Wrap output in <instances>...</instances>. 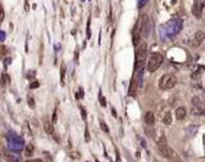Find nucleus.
<instances>
[{
	"label": "nucleus",
	"instance_id": "1",
	"mask_svg": "<svg viewBox=\"0 0 205 162\" xmlns=\"http://www.w3.org/2000/svg\"><path fill=\"white\" fill-rule=\"evenodd\" d=\"M176 84H177V77L172 73H165L159 80V88L161 90H169L172 88H174Z\"/></svg>",
	"mask_w": 205,
	"mask_h": 162
},
{
	"label": "nucleus",
	"instance_id": "2",
	"mask_svg": "<svg viewBox=\"0 0 205 162\" xmlns=\"http://www.w3.org/2000/svg\"><path fill=\"white\" fill-rule=\"evenodd\" d=\"M140 32H141V36L148 39L150 36V32H151V19L148 14H142L141 19H140Z\"/></svg>",
	"mask_w": 205,
	"mask_h": 162
},
{
	"label": "nucleus",
	"instance_id": "3",
	"mask_svg": "<svg viewBox=\"0 0 205 162\" xmlns=\"http://www.w3.org/2000/svg\"><path fill=\"white\" fill-rule=\"evenodd\" d=\"M158 148L160 150V153L164 156V157L167 158H169V160H177L178 157H177V153L174 152L173 149H171L168 147V144H167V140L165 138H161L159 142H158Z\"/></svg>",
	"mask_w": 205,
	"mask_h": 162
},
{
	"label": "nucleus",
	"instance_id": "4",
	"mask_svg": "<svg viewBox=\"0 0 205 162\" xmlns=\"http://www.w3.org/2000/svg\"><path fill=\"white\" fill-rule=\"evenodd\" d=\"M163 63V56L159 53H154L150 56V58L148 59V71L149 72H154L156 71Z\"/></svg>",
	"mask_w": 205,
	"mask_h": 162
},
{
	"label": "nucleus",
	"instance_id": "5",
	"mask_svg": "<svg viewBox=\"0 0 205 162\" xmlns=\"http://www.w3.org/2000/svg\"><path fill=\"white\" fill-rule=\"evenodd\" d=\"M146 49H148V46L145 42H142V44H140L137 46V49H136V66H135V69H137L142 66V63L145 61V56H146Z\"/></svg>",
	"mask_w": 205,
	"mask_h": 162
},
{
	"label": "nucleus",
	"instance_id": "6",
	"mask_svg": "<svg viewBox=\"0 0 205 162\" xmlns=\"http://www.w3.org/2000/svg\"><path fill=\"white\" fill-rule=\"evenodd\" d=\"M203 9H204V0H196L195 4H194V7H192V14L195 15L196 18H200L201 13H203Z\"/></svg>",
	"mask_w": 205,
	"mask_h": 162
},
{
	"label": "nucleus",
	"instance_id": "7",
	"mask_svg": "<svg viewBox=\"0 0 205 162\" xmlns=\"http://www.w3.org/2000/svg\"><path fill=\"white\" fill-rule=\"evenodd\" d=\"M204 40H205V34H204L203 31H197L196 34H195V36H194V42H192V45L199 46Z\"/></svg>",
	"mask_w": 205,
	"mask_h": 162
},
{
	"label": "nucleus",
	"instance_id": "8",
	"mask_svg": "<svg viewBox=\"0 0 205 162\" xmlns=\"http://www.w3.org/2000/svg\"><path fill=\"white\" fill-rule=\"evenodd\" d=\"M144 120H145V123H148L149 126H153L154 123H155V115H154V112H151V111L146 112V113H145Z\"/></svg>",
	"mask_w": 205,
	"mask_h": 162
},
{
	"label": "nucleus",
	"instance_id": "9",
	"mask_svg": "<svg viewBox=\"0 0 205 162\" xmlns=\"http://www.w3.org/2000/svg\"><path fill=\"white\" fill-rule=\"evenodd\" d=\"M137 81L135 80V79H132V81H131V85H129V90H128V94H129V96H136V89H137Z\"/></svg>",
	"mask_w": 205,
	"mask_h": 162
},
{
	"label": "nucleus",
	"instance_id": "10",
	"mask_svg": "<svg viewBox=\"0 0 205 162\" xmlns=\"http://www.w3.org/2000/svg\"><path fill=\"white\" fill-rule=\"evenodd\" d=\"M140 37H141V32L138 31V25H136V27L133 30V45H136V46L138 45Z\"/></svg>",
	"mask_w": 205,
	"mask_h": 162
},
{
	"label": "nucleus",
	"instance_id": "11",
	"mask_svg": "<svg viewBox=\"0 0 205 162\" xmlns=\"http://www.w3.org/2000/svg\"><path fill=\"white\" fill-rule=\"evenodd\" d=\"M186 115H187L186 110L183 107H178L176 110V118H177V120H183V118L186 117Z\"/></svg>",
	"mask_w": 205,
	"mask_h": 162
},
{
	"label": "nucleus",
	"instance_id": "12",
	"mask_svg": "<svg viewBox=\"0 0 205 162\" xmlns=\"http://www.w3.org/2000/svg\"><path fill=\"white\" fill-rule=\"evenodd\" d=\"M161 121H163L164 125H171L172 123V115H171V112H165L163 117H161Z\"/></svg>",
	"mask_w": 205,
	"mask_h": 162
},
{
	"label": "nucleus",
	"instance_id": "13",
	"mask_svg": "<svg viewBox=\"0 0 205 162\" xmlns=\"http://www.w3.org/2000/svg\"><path fill=\"white\" fill-rule=\"evenodd\" d=\"M44 127H45L46 134H49V135H53V134H54V127H53V125H51V123H50L49 121H45Z\"/></svg>",
	"mask_w": 205,
	"mask_h": 162
},
{
	"label": "nucleus",
	"instance_id": "14",
	"mask_svg": "<svg viewBox=\"0 0 205 162\" xmlns=\"http://www.w3.org/2000/svg\"><path fill=\"white\" fill-rule=\"evenodd\" d=\"M2 83H3V86H5L8 83H10V77L8 76L7 73H3V76H2Z\"/></svg>",
	"mask_w": 205,
	"mask_h": 162
},
{
	"label": "nucleus",
	"instance_id": "15",
	"mask_svg": "<svg viewBox=\"0 0 205 162\" xmlns=\"http://www.w3.org/2000/svg\"><path fill=\"white\" fill-rule=\"evenodd\" d=\"M32 152H34V145L28 144V145H27V148H26V156H31Z\"/></svg>",
	"mask_w": 205,
	"mask_h": 162
},
{
	"label": "nucleus",
	"instance_id": "16",
	"mask_svg": "<svg viewBox=\"0 0 205 162\" xmlns=\"http://www.w3.org/2000/svg\"><path fill=\"white\" fill-rule=\"evenodd\" d=\"M100 127H101V129H102V130H104L105 133H109V129H108V126H106V123H105L104 121H102V120L100 121Z\"/></svg>",
	"mask_w": 205,
	"mask_h": 162
},
{
	"label": "nucleus",
	"instance_id": "17",
	"mask_svg": "<svg viewBox=\"0 0 205 162\" xmlns=\"http://www.w3.org/2000/svg\"><path fill=\"white\" fill-rule=\"evenodd\" d=\"M76 98H77V99H81V98H83V89H78L77 94H76Z\"/></svg>",
	"mask_w": 205,
	"mask_h": 162
},
{
	"label": "nucleus",
	"instance_id": "18",
	"mask_svg": "<svg viewBox=\"0 0 205 162\" xmlns=\"http://www.w3.org/2000/svg\"><path fill=\"white\" fill-rule=\"evenodd\" d=\"M85 140L86 142H90V134H89V129H85Z\"/></svg>",
	"mask_w": 205,
	"mask_h": 162
},
{
	"label": "nucleus",
	"instance_id": "19",
	"mask_svg": "<svg viewBox=\"0 0 205 162\" xmlns=\"http://www.w3.org/2000/svg\"><path fill=\"white\" fill-rule=\"evenodd\" d=\"M192 104L194 106H199V104H200V99H199L197 96H194V98H192Z\"/></svg>",
	"mask_w": 205,
	"mask_h": 162
},
{
	"label": "nucleus",
	"instance_id": "20",
	"mask_svg": "<svg viewBox=\"0 0 205 162\" xmlns=\"http://www.w3.org/2000/svg\"><path fill=\"white\" fill-rule=\"evenodd\" d=\"M39 86H40V84L37 83V81H34V83L30 85V88H31V89H36V88H39Z\"/></svg>",
	"mask_w": 205,
	"mask_h": 162
},
{
	"label": "nucleus",
	"instance_id": "21",
	"mask_svg": "<svg viewBox=\"0 0 205 162\" xmlns=\"http://www.w3.org/2000/svg\"><path fill=\"white\" fill-rule=\"evenodd\" d=\"M148 2H149V0H140V3H138V7H140V8L145 7V5L148 4Z\"/></svg>",
	"mask_w": 205,
	"mask_h": 162
},
{
	"label": "nucleus",
	"instance_id": "22",
	"mask_svg": "<svg viewBox=\"0 0 205 162\" xmlns=\"http://www.w3.org/2000/svg\"><path fill=\"white\" fill-rule=\"evenodd\" d=\"M28 106H30L31 108H34V107H35V100L32 99V98H28Z\"/></svg>",
	"mask_w": 205,
	"mask_h": 162
},
{
	"label": "nucleus",
	"instance_id": "23",
	"mask_svg": "<svg viewBox=\"0 0 205 162\" xmlns=\"http://www.w3.org/2000/svg\"><path fill=\"white\" fill-rule=\"evenodd\" d=\"M100 104H101L102 107L106 106V103H105V98H104V96H101V95H100Z\"/></svg>",
	"mask_w": 205,
	"mask_h": 162
},
{
	"label": "nucleus",
	"instance_id": "24",
	"mask_svg": "<svg viewBox=\"0 0 205 162\" xmlns=\"http://www.w3.org/2000/svg\"><path fill=\"white\" fill-rule=\"evenodd\" d=\"M87 37H89V39L91 37V32H90V18H89V22H87Z\"/></svg>",
	"mask_w": 205,
	"mask_h": 162
},
{
	"label": "nucleus",
	"instance_id": "25",
	"mask_svg": "<svg viewBox=\"0 0 205 162\" xmlns=\"http://www.w3.org/2000/svg\"><path fill=\"white\" fill-rule=\"evenodd\" d=\"M81 115H82L83 120H86V111H85V108H81Z\"/></svg>",
	"mask_w": 205,
	"mask_h": 162
},
{
	"label": "nucleus",
	"instance_id": "26",
	"mask_svg": "<svg viewBox=\"0 0 205 162\" xmlns=\"http://www.w3.org/2000/svg\"><path fill=\"white\" fill-rule=\"evenodd\" d=\"M26 162H42L41 158H35V160H27Z\"/></svg>",
	"mask_w": 205,
	"mask_h": 162
},
{
	"label": "nucleus",
	"instance_id": "27",
	"mask_svg": "<svg viewBox=\"0 0 205 162\" xmlns=\"http://www.w3.org/2000/svg\"><path fill=\"white\" fill-rule=\"evenodd\" d=\"M60 77H62V85H64V67L62 69V75H60Z\"/></svg>",
	"mask_w": 205,
	"mask_h": 162
},
{
	"label": "nucleus",
	"instance_id": "28",
	"mask_svg": "<svg viewBox=\"0 0 205 162\" xmlns=\"http://www.w3.org/2000/svg\"><path fill=\"white\" fill-rule=\"evenodd\" d=\"M71 157H73V158H76V160H77V158L80 157V156H78V153H77V152H73V153L71 154Z\"/></svg>",
	"mask_w": 205,
	"mask_h": 162
},
{
	"label": "nucleus",
	"instance_id": "29",
	"mask_svg": "<svg viewBox=\"0 0 205 162\" xmlns=\"http://www.w3.org/2000/svg\"><path fill=\"white\" fill-rule=\"evenodd\" d=\"M5 53H7V48H5L4 45H2V54H3V56H5Z\"/></svg>",
	"mask_w": 205,
	"mask_h": 162
},
{
	"label": "nucleus",
	"instance_id": "30",
	"mask_svg": "<svg viewBox=\"0 0 205 162\" xmlns=\"http://www.w3.org/2000/svg\"><path fill=\"white\" fill-rule=\"evenodd\" d=\"M9 63H12V59H10V58H7V59H5V66H8Z\"/></svg>",
	"mask_w": 205,
	"mask_h": 162
},
{
	"label": "nucleus",
	"instance_id": "31",
	"mask_svg": "<svg viewBox=\"0 0 205 162\" xmlns=\"http://www.w3.org/2000/svg\"><path fill=\"white\" fill-rule=\"evenodd\" d=\"M57 121V111L54 112V116H53V122H55Z\"/></svg>",
	"mask_w": 205,
	"mask_h": 162
},
{
	"label": "nucleus",
	"instance_id": "32",
	"mask_svg": "<svg viewBox=\"0 0 205 162\" xmlns=\"http://www.w3.org/2000/svg\"><path fill=\"white\" fill-rule=\"evenodd\" d=\"M112 113H113V116H114V117H117V113H116V110H114V108H112Z\"/></svg>",
	"mask_w": 205,
	"mask_h": 162
},
{
	"label": "nucleus",
	"instance_id": "33",
	"mask_svg": "<svg viewBox=\"0 0 205 162\" xmlns=\"http://www.w3.org/2000/svg\"><path fill=\"white\" fill-rule=\"evenodd\" d=\"M4 39H5V34H4V32H2V41H4Z\"/></svg>",
	"mask_w": 205,
	"mask_h": 162
},
{
	"label": "nucleus",
	"instance_id": "34",
	"mask_svg": "<svg viewBox=\"0 0 205 162\" xmlns=\"http://www.w3.org/2000/svg\"><path fill=\"white\" fill-rule=\"evenodd\" d=\"M203 115L205 116V104H203Z\"/></svg>",
	"mask_w": 205,
	"mask_h": 162
},
{
	"label": "nucleus",
	"instance_id": "35",
	"mask_svg": "<svg viewBox=\"0 0 205 162\" xmlns=\"http://www.w3.org/2000/svg\"><path fill=\"white\" fill-rule=\"evenodd\" d=\"M3 19H4V10L2 9V21H3Z\"/></svg>",
	"mask_w": 205,
	"mask_h": 162
},
{
	"label": "nucleus",
	"instance_id": "36",
	"mask_svg": "<svg viewBox=\"0 0 205 162\" xmlns=\"http://www.w3.org/2000/svg\"><path fill=\"white\" fill-rule=\"evenodd\" d=\"M96 162H99V161H96Z\"/></svg>",
	"mask_w": 205,
	"mask_h": 162
}]
</instances>
